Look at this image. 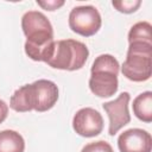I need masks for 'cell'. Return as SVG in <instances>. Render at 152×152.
<instances>
[{
	"label": "cell",
	"mask_w": 152,
	"mask_h": 152,
	"mask_svg": "<svg viewBox=\"0 0 152 152\" xmlns=\"http://www.w3.org/2000/svg\"><path fill=\"white\" fill-rule=\"evenodd\" d=\"M151 30H152V26L148 21H139L134 24L128 32V44L134 42L152 43Z\"/></svg>",
	"instance_id": "7c38bea8"
},
{
	"label": "cell",
	"mask_w": 152,
	"mask_h": 152,
	"mask_svg": "<svg viewBox=\"0 0 152 152\" xmlns=\"http://www.w3.org/2000/svg\"><path fill=\"white\" fill-rule=\"evenodd\" d=\"M121 71L127 80L133 82L150 80L152 75V43H129Z\"/></svg>",
	"instance_id": "5b68a950"
},
{
	"label": "cell",
	"mask_w": 152,
	"mask_h": 152,
	"mask_svg": "<svg viewBox=\"0 0 152 152\" xmlns=\"http://www.w3.org/2000/svg\"><path fill=\"white\" fill-rule=\"evenodd\" d=\"M88 57L89 50L84 43L75 39L55 40L46 64L53 69L75 71L84 66Z\"/></svg>",
	"instance_id": "277c9868"
},
{
	"label": "cell",
	"mask_w": 152,
	"mask_h": 152,
	"mask_svg": "<svg viewBox=\"0 0 152 152\" xmlns=\"http://www.w3.org/2000/svg\"><path fill=\"white\" fill-rule=\"evenodd\" d=\"M25 140L20 133L13 129L0 132V152H24Z\"/></svg>",
	"instance_id": "8fae6325"
},
{
	"label": "cell",
	"mask_w": 152,
	"mask_h": 152,
	"mask_svg": "<svg viewBox=\"0 0 152 152\" xmlns=\"http://www.w3.org/2000/svg\"><path fill=\"white\" fill-rule=\"evenodd\" d=\"M7 115H8V104L4 100H0V124H2L6 120Z\"/></svg>",
	"instance_id": "2e32d148"
},
{
	"label": "cell",
	"mask_w": 152,
	"mask_h": 152,
	"mask_svg": "<svg viewBox=\"0 0 152 152\" xmlns=\"http://www.w3.org/2000/svg\"><path fill=\"white\" fill-rule=\"evenodd\" d=\"M21 28L26 36L25 53L36 62H48L55 44L53 27L48 17L39 11L25 12Z\"/></svg>",
	"instance_id": "6da1fadb"
},
{
	"label": "cell",
	"mask_w": 152,
	"mask_h": 152,
	"mask_svg": "<svg viewBox=\"0 0 152 152\" xmlns=\"http://www.w3.org/2000/svg\"><path fill=\"white\" fill-rule=\"evenodd\" d=\"M120 64L118 59L109 55L103 53L95 58L90 69L89 89L99 97H110L119 88V75Z\"/></svg>",
	"instance_id": "3957f363"
},
{
	"label": "cell",
	"mask_w": 152,
	"mask_h": 152,
	"mask_svg": "<svg viewBox=\"0 0 152 152\" xmlns=\"http://www.w3.org/2000/svg\"><path fill=\"white\" fill-rule=\"evenodd\" d=\"M81 152H114V151L109 142L104 140H97L83 146Z\"/></svg>",
	"instance_id": "5bb4252c"
},
{
	"label": "cell",
	"mask_w": 152,
	"mask_h": 152,
	"mask_svg": "<svg viewBox=\"0 0 152 152\" xmlns=\"http://www.w3.org/2000/svg\"><path fill=\"white\" fill-rule=\"evenodd\" d=\"M132 108L134 115L139 120L150 124L152 121V93L147 90L139 94L133 100Z\"/></svg>",
	"instance_id": "30bf717a"
},
{
	"label": "cell",
	"mask_w": 152,
	"mask_h": 152,
	"mask_svg": "<svg viewBox=\"0 0 152 152\" xmlns=\"http://www.w3.org/2000/svg\"><path fill=\"white\" fill-rule=\"evenodd\" d=\"M69 27L82 37H91L99 32L102 18L99 10L91 5L76 6L69 13Z\"/></svg>",
	"instance_id": "8992f818"
},
{
	"label": "cell",
	"mask_w": 152,
	"mask_h": 152,
	"mask_svg": "<svg viewBox=\"0 0 152 152\" xmlns=\"http://www.w3.org/2000/svg\"><path fill=\"white\" fill-rule=\"evenodd\" d=\"M112 5L116 8V11L125 13V14H129L135 12L140 5L141 1L140 0H122V1H113Z\"/></svg>",
	"instance_id": "4fadbf2b"
},
{
	"label": "cell",
	"mask_w": 152,
	"mask_h": 152,
	"mask_svg": "<svg viewBox=\"0 0 152 152\" xmlns=\"http://www.w3.org/2000/svg\"><path fill=\"white\" fill-rule=\"evenodd\" d=\"M58 100V87L50 80H38L18 88L10 100V107L19 113L50 110Z\"/></svg>",
	"instance_id": "7a4b0ae2"
},
{
	"label": "cell",
	"mask_w": 152,
	"mask_h": 152,
	"mask_svg": "<svg viewBox=\"0 0 152 152\" xmlns=\"http://www.w3.org/2000/svg\"><path fill=\"white\" fill-rule=\"evenodd\" d=\"M37 4L43 7L44 10L46 11H56L58 10L59 7H62L64 5V1H57V0H51V1H38L37 0Z\"/></svg>",
	"instance_id": "9a60e30c"
},
{
	"label": "cell",
	"mask_w": 152,
	"mask_h": 152,
	"mask_svg": "<svg viewBox=\"0 0 152 152\" xmlns=\"http://www.w3.org/2000/svg\"><path fill=\"white\" fill-rule=\"evenodd\" d=\"M120 152H151L152 137L141 128H129L122 132L118 138Z\"/></svg>",
	"instance_id": "9c48e42d"
},
{
	"label": "cell",
	"mask_w": 152,
	"mask_h": 152,
	"mask_svg": "<svg viewBox=\"0 0 152 152\" xmlns=\"http://www.w3.org/2000/svg\"><path fill=\"white\" fill-rule=\"evenodd\" d=\"M131 95L127 91L121 93L115 100L102 103V108L108 115L109 125H108V134L115 135L124 126L129 124L131 114L128 112Z\"/></svg>",
	"instance_id": "52a82bcc"
},
{
	"label": "cell",
	"mask_w": 152,
	"mask_h": 152,
	"mask_svg": "<svg viewBox=\"0 0 152 152\" xmlns=\"http://www.w3.org/2000/svg\"><path fill=\"white\" fill-rule=\"evenodd\" d=\"M72 128L81 137H96L103 129V118L100 112L94 108H81L72 118Z\"/></svg>",
	"instance_id": "ba28073f"
}]
</instances>
